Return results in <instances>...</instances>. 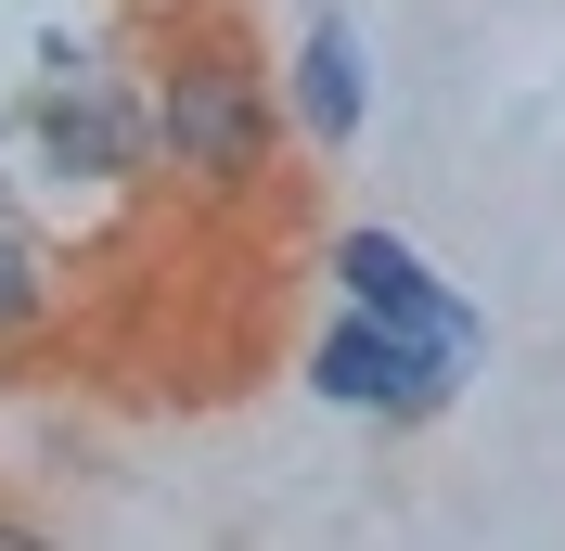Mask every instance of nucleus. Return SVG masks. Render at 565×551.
I'll use <instances>...</instances> for the list:
<instances>
[{
  "instance_id": "obj_1",
  "label": "nucleus",
  "mask_w": 565,
  "mask_h": 551,
  "mask_svg": "<svg viewBox=\"0 0 565 551\" xmlns=\"http://www.w3.org/2000/svg\"><path fill=\"white\" fill-rule=\"evenodd\" d=\"M154 168L180 193H206V206H245L257 180L282 168V77L257 65L245 26H193L168 39V65H154Z\"/></svg>"
},
{
  "instance_id": "obj_2",
  "label": "nucleus",
  "mask_w": 565,
  "mask_h": 551,
  "mask_svg": "<svg viewBox=\"0 0 565 551\" xmlns=\"http://www.w3.org/2000/svg\"><path fill=\"white\" fill-rule=\"evenodd\" d=\"M450 359H462L450 334H412V321H386V309H348L334 334H321L309 385H321V398H348V411L424 423V411H450V385H462Z\"/></svg>"
},
{
  "instance_id": "obj_3",
  "label": "nucleus",
  "mask_w": 565,
  "mask_h": 551,
  "mask_svg": "<svg viewBox=\"0 0 565 551\" xmlns=\"http://www.w3.org/2000/svg\"><path fill=\"white\" fill-rule=\"evenodd\" d=\"M39 65H52V90H39V154L65 180H141L154 168V104H141V90H116V77L90 65V52H65V39H52Z\"/></svg>"
},
{
  "instance_id": "obj_4",
  "label": "nucleus",
  "mask_w": 565,
  "mask_h": 551,
  "mask_svg": "<svg viewBox=\"0 0 565 551\" xmlns=\"http://www.w3.org/2000/svg\"><path fill=\"white\" fill-rule=\"evenodd\" d=\"M334 282H348V309H386V321H412V334L476 346V309H462L450 282H424V257L398 231H348V244H334Z\"/></svg>"
},
{
  "instance_id": "obj_5",
  "label": "nucleus",
  "mask_w": 565,
  "mask_h": 551,
  "mask_svg": "<svg viewBox=\"0 0 565 551\" xmlns=\"http://www.w3.org/2000/svg\"><path fill=\"white\" fill-rule=\"evenodd\" d=\"M360 104H373V90H360V26L348 13H309V26H296V65H282V116H296L321 154H348Z\"/></svg>"
},
{
  "instance_id": "obj_6",
  "label": "nucleus",
  "mask_w": 565,
  "mask_h": 551,
  "mask_svg": "<svg viewBox=\"0 0 565 551\" xmlns=\"http://www.w3.org/2000/svg\"><path fill=\"white\" fill-rule=\"evenodd\" d=\"M52 309H65V270H52V244H39L26 218H0V346H26Z\"/></svg>"
},
{
  "instance_id": "obj_7",
  "label": "nucleus",
  "mask_w": 565,
  "mask_h": 551,
  "mask_svg": "<svg viewBox=\"0 0 565 551\" xmlns=\"http://www.w3.org/2000/svg\"><path fill=\"white\" fill-rule=\"evenodd\" d=\"M39 539H52V526H39V514H13V500H0V551H39Z\"/></svg>"
}]
</instances>
